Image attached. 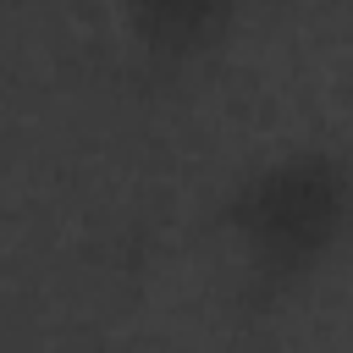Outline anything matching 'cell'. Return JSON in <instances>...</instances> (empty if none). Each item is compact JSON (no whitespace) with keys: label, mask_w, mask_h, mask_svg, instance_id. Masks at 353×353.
Instances as JSON below:
<instances>
[{"label":"cell","mask_w":353,"mask_h":353,"mask_svg":"<svg viewBox=\"0 0 353 353\" xmlns=\"http://www.w3.org/2000/svg\"><path fill=\"white\" fill-rule=\"evenodd\" d=\"M248 11L237 0H116L110 33L143 77H193L221 61Z\"/></svg>","instance_id":"7a4b0ae2"},{"label":"cell","mask_w":353,"mask_h":353,"mask_svg":"<svg viewBox=\"0 0 353 353\" xmlns=\"http://www.w3.org/2000/svg\"><path fill=\"white\" fill-rule=\"evenodd\" d=\"M204 237L243 309L309 298L353 248V143L292 132L243 154L204 204Z\"/></svg>","instance_id":"6da1fadb"}]
</instances>
